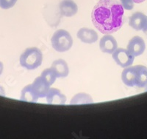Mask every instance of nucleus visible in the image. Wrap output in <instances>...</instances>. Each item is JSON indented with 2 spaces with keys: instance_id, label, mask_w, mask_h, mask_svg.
Returning a JSON list of instances; mask_svg holds the SVG:
<instances>
[{
  "instance_id": "obj_1",
  "label": "nucleus",
  "mask_w": 147,
  "mask_h": 139,
  "mask_svg": "<svg viewBox=\"0 0 147 139\" xmlns=\"http://www.w3.org/2000/svg\"><path fill=\"white\" fill-rule=\"evenodd\" d=\"M91 18L99 32L113 34L121 29L125 22L124 9L116 0H99L92 10Z\"/></svg>"
},
{
  "instance_id": "obj_2",
  "label": "nucleus",
  "mask_w": 147,
  "mask_h": 139,
  "mask_svg": "<svg viewBox=\"0 0 147 139\" xmlns=\"http://www.w3.org/2000/svg\"><path fill=\"white\" fill-rule=\"evenodd\" d=\"M122 81L128 87H144L147 86V67L136 65L125 67L121 73Z\"/></svg>"
},
{
  "instance_id": "obj_8",
  "label": "nucleus",
  "mask_w": 147,
  "mask_h": 139,
  "mask_svg": "<svg viewBox=\"0 0 147 139\" xmlns=\"http://www.w3.org/2000/svg\"><path fill=\"white\" fill-rule=\"evenodd\" d=\"M77 38L81 42L86 44H93L99 39V36L95 30L88 27H82L77 31Z\"/></svg>"
},
{
  "instance_id": "obj_11",
  "label": "nucleus",
  "mask_w": 147,
  "mask_h": 139,
  "mask_svg": "<svg viewBox=\"0 0 147 139\" xmlns=\"http://www.w3.org/2000/svg\"><path fill=\"white\" fill-rule=\"evenodd\" d=\"M32 85L38 98L46 97L49 90L50 89V85L41 76L37 77L32 84Z\"/></svg>"
},
{
  "instance_id": "obj_10",
  "label": "nucleus",
  "mask_w": 147,
  "mask_h": 139,
  "mask_svg": "<svg viewBox=\"0 0 147 139\" xmlns=\"http://www.w3.org/2000/svg\"><path fill=\"white\" fill-rule=\"evenodd\" d=\"M147 23V16L141 12L134 13L129 19V25L136 30H143Z\"/></svg>"
},
{
  "instance_id": "obj_21",
  "label": "nucleus",
  "mask_w": 147,
  "mask_h": 139,
  "mask_svg": "<svg viewBox=\"0 0 147 139\" xmlns=\"http://www.w3.org/2000/svg\"><path fill=\"white\" fill-rule=\"evenodd\" d=\"M135 3H141V2H144L146 0H132Z\"/></svg>"
},
{
  "instance_id": "obj_19",
  "label": "nucleus",
  "mask_w": 147,
  "mask_h": 139,
  "mask_svg": "<svg viewBox=\"0 0 147 139\" xmlns=\"http://www.w3.org/2000/svg\"><path fill=\"white\" fill-rule=\"evenodd\" d=\"M4 71V65L3 63L2 62H0V75H2V73H3Z\"/></svg>"
},
{
  "instance_id": "obj_9",
  "label": "nucleus",
  "mask_w": 147,
  "mask_h": 139,
  "mask_svg": "<svg viewBox=\"0 0 147 139\" xmlns=\"http://www.w3.org/2000/svg\"><path fill=\"white\" fill-rule=\"evenodd\" d=\"M60 14L65 17H71L78 11V7L73 0H63L59 5Z\"/></svg>"
},
{
  "instance_id": "obj_14",
  "label": "nucleus",
  "mask_w": 147,
  "mask_h": 139,
  "mask_svg": "<svg viewBox=\"0 0 147 139\" xmlns=\"http://www.w3.org/2000/svg\"><path fill=\"white\" fill-rule=\"evenodd\" d=\"M38 96L36 94V92L34 90L32 84H29L26 86L22 91L21 93L20 99L23 101H27V102H36Z\"/></svg>"
},
{
  "instance_id": "obj_17",
  "label": "nucleus",
  "mask_w": 147,
  "mask_h": 139,
  "mask_svg": "<svg viewBox=\"0 0 147 139\" xmlns=\"http://www.w3.org/2000/svg\"><path fill=\"white\" fill-rule=\"evenodd\" d=\"M16 2L17 0H0V8L4 10H7L13 7Z\"/></svg>"
},
{
  "instance_id": "obj_3",
  "label": "nucleus",
  "mask_w": 147,
  "mask_h": 139,
  "mask_svg": "<svg viewBox=\"0 0 147 139\" xmlns=\"http://www.w3.org/2000/svg\"><path fill=\"white\" fill-rule=\"evenodd\" d=\"M19 62L21 66L27 70H35L41 65L43 62V53L38 47H29L20 55Z\"/></svg>"
},
{
  "instance_id": "obj_20",
  "label": "nucleus",
  "mask_w": 147,
  "mask_h": 139,
  "mask_svg": "<svg viewBox=\"0 0 147 139\" xmlns=\"http://www.w3.org/2000/svg\"><path fill=\"white\" fill-rule=\"evenodd\" d=\"M0 95L1 96H5V90L1 86H0Z\"/></svg>"
},
{
  "instance_id": "obj_22",
  "label": "nucleus",
  "mask_w": 147,
  "mask_h": 139,
  "mask_svg": "<svg viewBox=\"0 0 147 139\" xmlns=\"http://www.w3.org/2000/svg\"><path fill=\"white\" fill-rule=\"evenodd\" d=\"M143 31H144V34L147 36V23H146V25L145 27H144V29H143Z\"/></svg>"
},
{
  "instance_id": "obj_16",
  "label": "nucleus",
  "mask_w": 147,
  "mask_h": 139,
  "mask_svg": "<svg viewBox=\"0 0 147 139\" xmlns=\"http://www.w3.org/2000/svg\"><path fill=\"white\" fill-rule=\"evenodd\" d=\"M40 76H41L43 79H45L47 81V83H48L50 86H52V84L55 83V80L57 79L55 72H54V71L52 68H47L46 70H44V71L41 73Z\"/></svg>"
},
{
  "instance_id": "obj_7",
  "label": "nucleus",
  "mask_w": 147,
  "mask_h": 139,
  "mask_svg": "<svg viewBox=\"0 0 147 139\" xmlns=\"http://www.w3.org/2000/svg\"><path fill=\"white\" fill-rule=\"evenodd\" d=\"M99 47L103 53L111 54L118 48L117 41L112 35L106 34L100 39Z\"/></svg>"
},
{
  "instance_id": "obj_18",
  "label": "nucleus",
  "mask_w": 147,
  "mask_h": 139,
  "mask_svg": "<svg viewBox=\"0 0 147 139\" xmlns=\"http://www.w3.org/2000/svg\"><path fill=\"white\" fill-rule=\"evenodd\" d=\"M120 2L122 7L125 10H130L134 8V2L132 0H120Z\"/></svg>"
},
{
  "instance_id": "obj_6",
  "label": "nucleus",
  "mask_w": 147,
  "mask_h": 139,
  "mask_svg": "<svg viewBox=\"0 0 147 139\" xmlns=\"http://www.w3.org/2000/svg\"><path fill=\"white\" fill-rule=\"evenodd\" d=\"M127 50L134 56L141 55L146 50L145 42L140 36H134L129 42Z\"/></svg>"
},
{
  "instance_id": "obj_13",
  "label": "nucleus",
  "mask_w": 147,
  "mask_h": 139,
  "mask_svg": "<svg viewBox=\"0 0 147 139\" xmlns=\"http://www.w3.org/2000/svg\"><path fill=\"white\" fill-rule=\"evenodd\" d=\"M51 68L54 71L57 78L67 77L69 74V66L63 59H57L54 61Z\"/></svg>"
},
{
  "instance_id": "obj_5",
  "label": "nucleus",
  "mask_w": 147,
  "mask_h": 139,
  "mask_svg": "<svg viewBox=\"0 0 147 139\" xmlns=\"http://www.w3.org/2000/svg\"><path fill=\"white\" fill-rule=\"evenodd\" d=\"M112 57L118 65L124 68L132 65L135 60V56L124 48L116 49L112 53Z\"/></svg>"
},
{
  "instance_id": "obj_12",
  "label": "nucleus",
  "mask_w": 147,
  "mask_h": 139,
  "mask_svg": "<svg viewBox=\"0 0 147 139\" xmlns=\"http://www.w3.org/2000/svg\"><path fill=\"white\" fill-rule=\"evenodd\" d=\"M47 101L48 104L63 105L65 104L66 97L64 94L60 92L58 89L50 88L47 95Z\"/></svg>"
},
{
  "instance_id": "obj_4",
  "label": "nucleus",
  "mask_w": 147,
  "mask_h": 139,
  "mask_svg": "<svg viewBox=\"0 0 147 139\" xmlns=\"http://www.w3.org/2000/svg\"><path fill=\"white\" fill-rule=\"evenodd\" d=\"M52 47L59 53L66 52L73 45V39L68 31L63 29L56 30L51 39Z\"/></svg>"
},
{
  "instance_id": "obj_15",
  "label": "nucleus",
  "mask_w": 147,
  "mask_h": 139,
  "mask_svg": "<svg viewBox=\"0 0 147 139\" xmlns=\"http://www.w3.org/2000/svg\"><path fill=\"white\" fill-rule=\"evenodd\" d=\"M93 102V99L90 96L86 93H78L72 98L71 104H90Z\"/></svg>"
}]
</instances>
